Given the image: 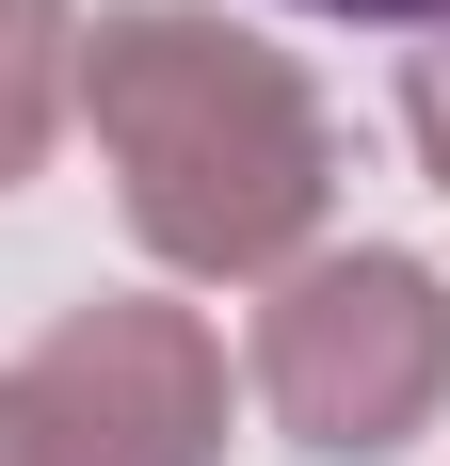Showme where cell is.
Returning <instances> with one entry per match:
<instances>
[{
	"label": "cell",
	"mask_w": 450,
	"mask_h": 466,
	"mask_svg": "<svg viewBox=\"0 0 450 466\" xmlns=\"http://www.w3.org/2000/svg\"><path fill=\"white\" fill-rule=\"evenodd\" d=\"M81 113L97 161L129 193V241L161 274H290L338 193V129H322L306 65L210 0H129L81 33Z\"/></svg>",
	"instance_id": "cell-1"
},
{
	"label": "cell",
	"mask_w": 450,
	"mask_h": 466,
	"mask_svg": "<svg viewBox=\"0 0 450 466\" xmlns=\"http://www.w3.org/2000/svg\"><path fill=\"white\" fill-rule=\"evenodd\" d=\"M306 16H370V33H435L450 0H306Z\"/></svg>",
	"instance_id": "cell-6"
},
{
	"label": "cell",
	"mask_w": 450,
	"mask_h": 466,
	"mask_svg": "<svg viewBox=\"0 0 450 466\" xmlns=\"http://www.w3.org/2000/svg\"><path fill=\"white\" fill-rule=\"evenodd\" d=\"M0 466H48V434H33V402H16V370H0Z\"/></svg>",
	"instance_id": "cell-7"
},
{
	"label": "cell",
	"mask_w": 450,
	"mask_h": 466,
	"mask_svg": "<svg viewBox=\"0 0 450 466\" xmlns=\"http://www.w3.org/2000/svg\"><path fill=\"white\" fill-rule=\"evenodd\" d=\"M48 466H225V354L161 289H97L16 354Z\"/></svg>",
	"instance_id": "cell-3"
},
{
	"label": "cell",
	"mask_w": 450,
	"mask_h": 466,
	"mask_svg": "<svg viewBox=\"0 0 450 466\" xmlns=\"http://www.w3.org/2000/svg\"><path fill=\"white\" fill-rule=\"evenodd\" d=\"M81 113V0H0V193L33 177Z\"/></svg>",
	"instance_id": "cell-4"
},
{
	"label": "cell",
	"mask_w": 450,
	"mask_h": 466,
	"mask_svg": "<svg viewBox=\"0 0 450 466\" xmlns=\"http://www.w3.org/2000/svg\"><path fill=\"white\" fill-rule=\"evenodd\" d=\"M258 402L322 466H386L403 434H435V402H450V274L403 258V241L290 258L273 306H258Z\"/></svg>",
	"instance_id": "cell-2"
},
{
	"label": "cell",
	"mask_w": 450,
	"mask_h": 466,
	"mask_svg": "<svg viewBox=\"0 0 450 466\" xmlns=\"http://www.w3.org/2000/svg\"><path fill=\"white\" fill-rule=\"evenodd\" d=\"M403 129H418V161H435V193H450V16H435V48L403 65Z\"/></svg>",
	"instance_id": "cell-5"
}]
</instances>
